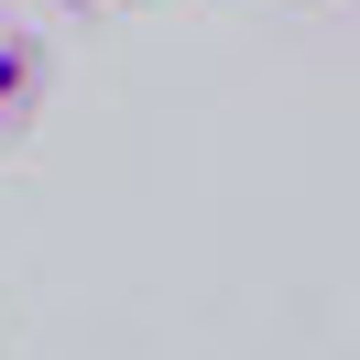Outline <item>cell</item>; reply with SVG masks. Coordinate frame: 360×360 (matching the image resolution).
Listing matches in <instances>:
<instances>
[{
    "label": "cell",
    "instance_id": "obj_1",
    "mask_svg": "<svg viewBox=\"0 0 360 360\" xmlns=\"http://www.w3.org/2000/svg\"><path fill=\"white\" fill-rule=\"evenodd\" d=\"M33 98H44V55H33L22 22H0V131H22Z\"/></svg>",
    "mask_w": 360,
    "mask_h": 360
},
{
    "label": "cell",
    "instance_id": "obj_2",
    "mask_svg": "<svg viewBox=\"0 0 360 360\" xmlns=\"http://www.w3.org/2000/svg\"><path fill=\"white\" fill-rule=\"evenodd\" d=\"M88 11H98V0H88Z\"/></svg>",
    "mask_w": 360,
    "mask_h": 360
}]
</instances>
